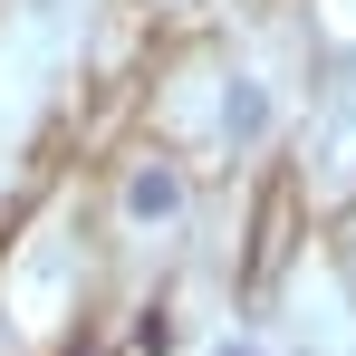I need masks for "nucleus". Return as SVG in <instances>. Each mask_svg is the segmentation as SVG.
Returning a JSON list of instances; mask_svg holds the SVG:
<instances>
[{"mask_svg":"<svg viewBox=\"0 0 356 356\" xmlns=\"http://www.w3.org/2000/svg\"><path fill=\"white\" fill-rule=\"evenodd\" d=\"M125 212H135V222H174L183 212V174L174 164H145V174L125 183Z\"/></svg>","mask_w":356,"mask_h":356,"instance_id":"f257e3e1","label":"nucleus"},{"mask_svg":"<svg viewBox=\"0 0 356 356\" xmlns=\"http://www.w3.org/2000/svg\"><path fill=\"white\" fill-rule=\"evenodd\" d=\"M222 125H232V145H250V135L270 125V106H260V87H241V97H232V116H222Z\"/></svg>","mask_w":356,"mask_h":356,"instance_id":"f03ea898","label":"nucleus"},{"mask_svg":"<svg viewBox=\"0 0 356 356\" xmlns=\"http://www.w3.org/2000/svg\"><path fill=\"white\" fill-rule=\"evenodd\" d=\"M222 356H260V347H222Z\"/></svg>","mask_w":356,"mask_h":356,"instance_id":"7ed1b4c3","label":"nucleus"}]
</instances>
